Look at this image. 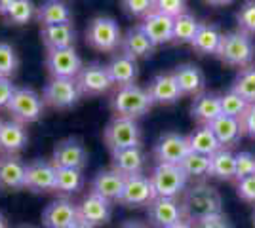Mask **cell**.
I'll return each mask as SVG.
<instances>
[{
	"label": "cell",
	"instance_id": "cell-1",
	"mask_svg": "<svg viewBox=\"0 0 255 228\" xmlns=\"http://www.w3.org/2000/svg\"><path fill=\"white\" fill-rule=\"evenodd\" d=\"M181 207H183V217L196 225L206 217L223 213V200L217 188L206 183H198L189 186L183 192Z\"/></svg>",
	"mask_w": 255,
	"mask_h": 228
},
{
	"label": "cell",
	"instance_id": "cell-2",
	"mask_svg": "<svg viewBox=\"0 0 255 228\" xmlns=\"http://www.w3.org/2000/svg\"><path fill=\"white\" fill-rule=\"evenodd\" d=\"M217 57L231 67H240V69L250 67L255 59V44L252 36L242 31L223 34L221 46L217 50Z\"/></svg>",
	"mask_w": 255,
	"mask_h": 228
},
{
	"label": "cell",
	"instance_id": "cell-3",
	"mask_svg": "<svg viewBox=\"0 0 255 228\" xmlns=\"http://www.w3.org/2000/svg\"><path fill=\"white\" fill-rule=\"evenodd\" d=\"M111 105H113V110L117 112V116L135 120L147 114L154 103L147 89L135 86V84H129V86H122L118 89Z\"/></svg>",
	"mask_w": 255,
	"mask_h": 228
},
{
	"label": "cell",
	"instance_id": "cell-4",
	"mask_svg": "<svg viewBox=\"0 0 255 228\" xmlns=\"http://www.w3.org/2000/svg\"><path fill=\"white\" fill-rule=\"evenodd\" d=\"M149 177L156 198H177L181 192L187 190L189 177L181 169V165L158 163Z\"/></svg>",
	"mask_w": 255,
	"mask_h": 228
},
{
	"label": "cell",
	"instance_id": "cell-5",
	"mask_svg": "<svg viewBox=\"0 0 255 228\" xmlns=\"http://www.w3.org/2000/svg\"><path fill=\"white\" fill-rule=\"evenodd\" d=\"M44 105H46L44 99L32 87H17L6 109L10 110L15 122L25 126V124H32L42 118Z\"/></svg>",
	"mask_w": 255,
	"mask_h": 228
},
{
	"label": "cell",
	"instance_id": "cell-6",
	"mask_svg": "<svg viewBox=\"0 0 255 228\" xmlns=\"http://www.w3.org/2000/svg\"><path fill=\"white\" fill-rule=\"evenodd\" d=\"M103 137H105V145L111 149V152L141 147V128L137 126V122L131 118L115 116L105 128Z\"/></svg>",
	"mask_w": 255,
	"mask_h": 228
},
{
	"label": "cell",
	"instance_id": "cell-7",
	"mask_svg": "<svg viewBox=\"0 0 255 228\" xmlns=\"http://www.w3.org/2000/svg\"><path fill=\"white\" fill-rule=\"evenodd\" d=\"M86 38L92 48L97 52H115L122 44V33L120 27L113 17H94L88 29H86Z\"/></svg>",
	"mask_w": 255,
	"mask_h": 228
},
{
	"label": "cell",
	"instance_id": "cell-8",
	"mask_svg": "<svg viewBox=\"0 0 255 228\" xmlns=\"http://www.w3.org/2000/svg\"><path fill=\"white\" fill-rule=\"evenodd\" d=\"M80 89L73 78H52L42 91L46 105L53 109H71L80 101Z\"/></svg>",
	"mask_w": 255,
	"mask_h": 228
},
{
	"label": "cell",
	"instance_id": "cell-9",
	"mask_svg": "<svg viewBox=\"0 0 255 228\" xmlns=\"http://www.w3.org/2000/svg\"><path fill=\"white\" fill-rule=\"evenodd\" d=\"M154 198L156 196H154V190H152L150 177L143 173L128 175L124 179V186H122V192H120V198H118V204H122L126 207H141L149 206Z\"/></svg>",
	"mask_w": 255,
	"mask_h": 228
},
{
	"label": "cell",
	"instance_id": "cell-10",
	"mask_svg": "<svg viewBox=\"0 0 255 228\" xmlns=\"http://www.w3.org/2000/svg\"><path fill=\"white\" fill-rule=\"evenodd\" d=\"M46 69L50 71L53 78H73L82 71V59L76 54L75 48H63V50H48L46 54Z\"/></svg>",
	"mask_w": 255,
	"mask_h": 228
},
{
	"label": "cell",
	"instance_id": "cell-11",
	"mask_svg": "<svg viewBox=\"0 0 255 228\" xmlns=\"http://www.w3.org/2000/svg\"><path fill=\"white\" fill-rule=\"evenodd\" d=\"M52 163L55 167H69V169H84L88 163V151L76 137H67L55 143L53 147Z\"/></svg>",
	"mask_w": 255,
	"mask_h": 228
},
{
	"label": "cell",
	"instance_id": "cell-12",
	"mask_svg": "<svg viewBox=\"0 0 255 228\" xmlns=\"http://www.w3.org/2000/svg\"><path fill=\"white\" fill-rule=\"evenodd\" d=\"M189 152H191L189 139L185 135H181V133H175V131L164 133L154 145V158H156L158 163L179 165Z\"/></svg>",
	"mask_w": 255,
	"mask_h": 228
},
{
	"label": "cell",
	"instance_id": "cell-13",
	"mask_svg": "<svg viewBox=\"0 0 255 228\" xmlns=\"http://www.w3.org/2000/svg\"><path fill=\"white\" fill-rule=\"evenodd\" d=\"M147 219L154 228H168L185 217L177 198H154L147 206Z\"/></svg>",
	"mask_w": 255,
	"mask_h": 228
},
{
	"label": "cell",
	"instance_id": "cell-14",
	"mask_svg": "<svg viewBox=\"0 0 255 228\" xmlns=\"http://www.w3.org/2000/svg\"><path fill=\"white\" fill-rule=\"evenodd\" d=\"M113 202L105 200L103 196L90 192L84 200L78 204V221H82L92 228L107 225L113 215Z\"/></svg>",
	"mask_w": 255,
	"mask_h": 228
},
{
	"label": "cell",
	"instance_id": "cell-15",
	"mask_svg": "<svg viewBox=\"0 0 255 228\" xmlns=\"http://www.w3.org/2000/svg\"><path fill=\"white\" fill-rule=\"evenodd\" d=\"M57 167L46 160H32L25 165V188L31 192H52L55 190Z\"/></svg>",
	"mask_w": 255,
	"mask_h": 228
},
{
	"label": "cell",
	"instance_id": "cell-16",
	"mask_svg": "<svg viewBox=\"0 0 255 228\" xmlns=\"http://www.w3.org/2000/svg\"><path fill=\"white\" fill-rule=\"evenodd\" d=\"M76 84L82 95H101L111 89L113 80L109 76L107 67L99 63H92L88 67H82L80 75L76 76Z\"/></svg>",
	"mask_w": 255,
	"mask_h": 228
},
{
	"label": "cell",
	"instance_id": "cell-17",
	"mask_svg": "<svg viewBox=\"0 0 255 228\" xmlns=\"http://www.w3.org/2000/svg\"><path fill=\"white\" fill-rule=\"evenodd\" d=\"M76 221H78V206L67 198L52 202L42 213L44 228H69Z\"/></svg>",
	"mask_w": 255,
	"mask_h": 228
},
{
	"label": "cell",
	"instance_id": "cell-18",
	"mask_svg": "<svg viewBox=\"0 0 255 228\" xmlns=\"http://www.w3.org/2000/svg\"><path fill=\"white\" fill-rule=\"evenodd\" d=\"M141 29L145 31V34L149 36V40L154 46H160V44H166L173 40V17L164 15L160 11H149L143 17Z\"/></svg>",
	"mask_w": 255,
	"mask_h": 228
},
{
	"label": "cell",
	"instance_id": "cell-19",
	"mask_svg": "<svg viewBox=\"0 0 255 228\" xmlns=\"http://www.w3.org/2000/svg\"><path fill=\"white\" fill-rule=\"evenodd\" d=\"M147 91H149L152 103H158V105H173L183 95L179 86H177V80H175L173 73L156 75L150 80Z\"/></svg>",
	"mask_w": 255,
	"mask_h": 228
},
{
	"label": "cell",
	"instance_id": "cell-20",
	"mask_svg": "<svg viewBox=\"0 0 255 228\" xmlns=\"http://www.w3.org/2000/svg\"><path fill=\"white\" fill-rule=\"evenodd\" d=\"M29 143V133L25 126L15 120L0 122V151L6 152L8 156H13L21 152Z\"/></svg>",
	"mask_w": 255,
	"mask_h": 228
},
{
	"label": "cell",
	"instance_id": "cell-21",
	"mask_svg": "<svg viewBox=\"0 0 255 228\" xmlns=\"http://www.w3.org/2000/svg\"><path fill=\"white\" fill-rule=\"evenodd\" d=\"M25 188V163L15 156L0 158V190L17 192Z\"/></svg>",
	"mask_w": 255,
	"mask_h": 228
},
{
	"label": "cell",
	"instance_id": "cell-22",
	"mask_svg": "<svg viewBox=\"0 0 255 228\" xmlns=\"http://www.w3.org/2000/svg\"><path fill=\"white\" fill-rule=\"evenodd\" d=\"M221 95L217 93H200L191 105V116L200 126H210L213 120L221 116Z\"/></svg>",
	"mask_w": 255,
	"mask_h": 228
},
{
	"label": "cell",
	"instance_id": "cell-23",
	"mask_svg": "<svg viewBox=\"0 0 255 228\" xmlns=\"http://www.w3.org/2000/svg\"><path fill=\"white\" fill-rule=\"evenodd\" d=\"M173 76L177 80V86H179L181 93L183 95H200L206 86V78L200 67L192 65V63H185V65L175 67Z\"/></svg>",
	"mask_w": 255,
	"mask_h": 228
},
{
	"label": "cell",
	"instance_id": "cell-24",
	"mask_svg": "<svg viewBox=\"0 0 255 228\" xmlns=\"http://www.w3.org/2000/svg\"><path fill=\"white\" fill-rule=\"evenodd\" d=\"M124 175L118 173L117 169H103L94 177L92 181V192L103 196L109 202H118L122 186H124Z\"/></svg>",
	"mask_w": 255,
	"mask_h": 228
},
{
	"label": "cell",
	"instance_id": "cell-25",
	"mask_svg": "<svg viewBox=\"0 0 255 228\" xmlns=\"http://www.w3.org/2000/svg\"><path fill=\"white\" fill-rule=\"evenodd\" d=\"M107 71H109L113 84H118L120 87L133 84L139 75L137 61L126 54H118L117 57H113L111 63L107 65Z\"/></svg>",
	"mask_w": 255,
	"mask_h": 228
},
{
	"label": "cell",
	"instance_id": "cell-26",
	"mask_svg": "<svg viewBox=\"0 0 255 228\" xmlns=\"http://www.w3.org/2000/svg\"><path fill=\"white\" fill-rule=\"evenodd\" d=\"M36 19L42 27H50V25H63V23H71L73 13L71 8L65 0H44L42 4L36 8Z\"/></svg>",
	"mask_w": 255,
	"mask_h": 228
},
{
	"label": "cell",
	"instance_id": "cell-27",
	"mask_svg": "<svg viewBox=\"0 0 255 228\" xmlns=\"http://www.w3.org/2000/svg\"><path fill=\"white\" fill-rule=\"evenodd\" d=\"M221 40H223V33H221V29L217 25L200 23L191 46L194 48V52H198L200 55H217Z\"/></svg>",
	"mask_w": 255,
	"mask_h": 228
},
{
	"label": "cell",
	"instance_id": "cell-28",
	"mask_svg": "<svg viewBox=\"0 0 255 228\" xmlns=\"http://www.w3.org/2000/svg\"><path fill=\"white\" fill-rule=\"evenodd\" d=\"M40 38L48 50H63V48H73L76 40V31L73 23L50 25L40 29Z\"/></svg>",
	"mask_w": 255,
	"mask_h": 228
},
{
	"label": "cell",
	"instance_id": "cell-29",
	"mask_svg": "<svg viewBox=\"0 0 255 228\" xmlns=\"http://www.w3.org/2000/svg\"><path fill=\"white\" fill-rule=\"evenodd\" d=\"M120 46H122V54L129 55L133 59L150 57L152 50H154V44L149 40V36L141 29V25L128 29V33L122 36V44Z\"/></svg>",
	"mask_w": 255,
	"mask_h": 228
},
{
	"label": "cell",
	"instance_id": "cell-30",
	"mask_svg": "<svg viewBox=\"0 0 255 228\" xmlns=\"http://www.w3.org/2000/svg\"><path fill=\"white\" fill-rule=\"evenodd\" d=\"M143 167H145V152L141 147L113 152V169H117L124 177L143 173Z\"/></svg>",
	"mask_w": 255,
	"mask_h": 228
},
{
	"label": "cell",
	"instance_id": "cell-31",
	"mask_svg": "<svg viewBox=\"0 0 255 228\" xmlns=\"http://www.w3.org/2000/svg\"><path fill=\"white\" fill-rule=\"evenodd\" d=\"M210 130L213 131V135L219 141L221 149H229V147L236 145V143L240 141L242 133H244L240 120L225 116V114H221L217 120H213L212 124H210Z\"/></svg>",
	"mask_w": 255,
	"mask_h": 228
},
{
	"label": "cell",
	"instance_id": "cell-32",
	"mask_svg": "<svg viewBox=\"0 0 255 228\" xmlns=\"http://www.w3.org/2000/svg\"><path fill=\"white\" fill-rule=\"evenodd\" d=\"M210 177L219 181L236 179V154L231 149H219L210 156Z\"/></svg>",
	"mask_w": 255,
	"mask_h": 228
},
{
	"label": "cell",
	"instance_id": "cell-33",
	"mask_svg": "<svg viewBox=\"0 0 255 228\" xmlns=\"http://www.w3.org/2000/svg\"><path fill=\"white\" fill-rule=\"evenodd\" d=\"M0 13L13 25H27L34 17L36 8L31 0H0Z\"/></svg>",
	"mask_w": 255,
	"mask_h": 228
},
{
	"label": "cell",
	"instance_id": "cell-34",
	"mask_svg": "<svg viewBox=\"0 0 255 228\" xmlns=\"http://www.w3.org/2000/svg\"><path fill=\"white\" fill-rule=\"evenodd\" d=\"M187 139H189L191 152H198V154H204V156H212V154H215L221 149V145L215 139L210 126H198Z\"/></svg>",
	"mask_w": 255,
	"mask_h": 228
},
{
	"label": "cell",
	"instance_id": "cell-35",
	"mask_svg": "<svg viewBox=\"0 0 255 228\" xmlns=\"http://www.w3.org/2000/svg\"><path fill=\"white\" fill-rule=\"evenodd\" d=\"M84 186V175L80 169L57 167L55 171V190L61 194H76Z\"/></svg>",
	"mask_w": 255,
	"mask_h": 228
},
{
	"label": "cell",
	"instance_id": "cell-36",
	"mask_svg": "<svg viewBox=\"0 0 255 228\" xmlns=\"http://www.w3.org/2000/svg\"><path fill=\"white\" fill-rule=\"evenodd\" d=\"M234 93H238L242 99H246L250 105L255 103V65H250L242 69L233 82Z\"/></svg>",
	"mask_w": 255,
	"mask_h": 228
},
{
	"label": "cell",
	"instance_id": "cell-37",
	"mask_svg": "<svg viewBox=\"0 0 255 228\" xmlns=\"http://www.w3.org/2000/svg\"><path fill=\"white\" fill-rule=\"evenodd\" d=\"M200 23L191 13H181L179 17L173 19V40L179 44H191L194 34L198 31Z\"/></svg>",
	"mask_w": 255,
	"mask_h": 228
},
{
	"label": "cell",
	"instance_id": "cell-38",
	"mask_svg": "<svg viewBox=\"0 0 255 228\" xmlns=\"http://www.w3.org/2000/svg\"><path fill=\"white\" fill-rule=\"evenodd\" d=\"M179 165L187 177L202 179V177L210 175V156H204L198 152H189Z\"/></svg>",
	"mask_w": 255,
	"mask_h": 228
},
{
	"label": "cell",
	"instance_id": "cell-39",
	"mask_svg": "<svg viewBox=\"0 0 255 228\" xmlns=\"http://www.w3.org/2000/svg\"><path fill=\"white\" fill-rule=\"evenodd\" d=\"M248 107H250V103L240 97L238 93H234L233 89L221 95V112H223L225 116L240 120Z\"/></svg>",
	"mask_w": 255,
	"mask_h": 228
},
{
	"label": "cell",
	"instance_id": "cell-40",
	"mask_svg": "<svg viewBox=\"0 0 255 228\" xmlns=\"http://www.w3.org/2000/svg\"><path fill=\"white\" fill-rule=\"evenodd\" d=\"M17 67H19V59H17L15 50L10 44L0 42V76L10 78V75L17 71Z\"/></svg>",
	"mask_w": 255,
	"mask_h": 228
},
{
	"label": "cell",
	"instance_id": "cell-41",
	"mask_svg": "<svg viewBox=\"0 0 255 228\" xmlns=\"http://www.w3.org/2000/svg\"><path fill=\"white\" fill-rule=\"evenodd\" d=\"M240 31L246 34H255V0H246L236 13Z\"/></svg>",
	"mask_w": 255,
	"mask_h": 228
},
{
	"label": "cell",
	"instance_id": "cell-42",
	"mask_svg": "<svg viewBox=\"0 0 255 228\" xmlns=\"http://www.w3.org/2000/svg\"><path fill=\"white\" fill-rule=\"evenodd\" d=\"M185 8H187V0H152V10L170 15L173 19L185 13Z\"/></svg>",
	"mask_w": 255,
	"mask_h": 228
},
{
	"label": "cell",
	"instance_id": "cell-43",
	"mask_svg": "<svg viewBox=\"0 0 255 228\" xmlns=\"http://www.w3.org/2000/svg\"><path fill=\"white\" fill-rule=\"evenodd\" d=\"M255 175V154L248 151L236 152V181Z\"/></svg>",
	"mask_w": 255,
	"mask_h": 228
},
{
	"label": "cell",
	"instance_id": "cell-44",
	"mask_svg": "<svg viewBox=\"0 0 255 228\" xmlns=\"http://www.w3.org/2000/svg\"><path fill=\"white\" fill-rule=\"evenodd\" d=\"M236 194L240 200H244L248 204H255V175H250V177L238 181Z\"/></svg>",
	"mask_w": 255,
	"mask_h": 228
},
{
	"label": "cell",
	"instance_id": "cell-45",
	"mask_svg": "<svg viewBox=\"0 0 255 228\" xmlns=\"http://www.w3.org/2000/svg\"><path fill=\"white\" fill-rule=\"evenodd\" d=\"M122 6L129 15L145 17L149 11H152V0H122Z\"/></svg>",
	"mask_w": 255,
	"mask_h": 228
},
{
	"label": "cell",
	"instance_id": "cell-46",
	"mask_svg": "<svg viewBox=\"0 0 255 228\" xmlns=\"http://www.w3.org/2000/svg\"><path fill=\"white\" fill-rule=\"evenodd\" d=\"M196 228H233L231 221L225 217L223 213H217L212 217H206L196 223Z\"/></svg>",
	"mask_w": 255,
	"mask_h": 228
},
{
	"label": "cell",
	"instance_id": "cell-47",
	"mask_svg": "<svg viewBox=\"0 0 255 228\" xmlns=\"http://www.w3.org/2000/svg\"><path fill=\"white\" fill-rule=\"evenodd\" d=\"M240 124H242V131H244L246 135H250L252 139H255V103L246 109V112L240 118Z\"/></svg>",
	"mask_w": 255,
	"mask_h": 228
},
{
	"label": "cell",
	"instance_id": "cell-48",
	"mask_svg": "<svg viewBox=\"0 0 255 228\" xmlns=\"http://www.w3.org/2000/svg\"><path fill=\"white\" fill-rule=\"evenodd\" d=\"M15 89L17 87L13 86V82H11L10 78H2L0 76V109H6L8 107V103H10V99Z\"/></svg>",
	"mask_w": 255,
	"mask_h": 228
},
{
	"label": "cell",
	"instance_id": "cell-49",
	"mask_svg": "<svg viewBox=\"0 0 255 228\" xmlns=\"http://www.w3.org/2000/svg\"><path fill=\"white\" fill-rule=\"evenodd\" d=\"M120 228H149V227L145 223H141V221H126Z\"/></svg>",
	"mask_w": 255,
	"mask_h": 228
},
{
	"label": "cell",
	"instance_id": "cell-50",
	"mask_svg": "<svg viewBox=\"0 0 255 228\" xmlns=\"http://www.w3.org/2000/svg\"><path fill=\"white\" fill-rule=\"evenodd\" d=\"M168 228H196V225L191 223V221H187V219H183V221H179V223H175V225H171Z\"/></svg>",
	"mask_w": 255,
	"mask_h": 228
},
{
	"label": "cell",
	"instance_id": "cell-51",
	"mask_svg": "<svg viewBox=\"0 0 255 228\" xmlns=\"http://www.w3.org/2000/svg\"><path fill=\"white\" fill-rule=\"evenodd\" d=\"M0 228H10V223H8V219L2 211H0Z\"/></svg>",
	"mask_w": 255,
	"mask_h": 228
},
{
	"label": "cell",
	"instance_id": "cell-52",
	"mask_svg": "<svg viewBox=\"0 0 255 228\" xmlns=\"http://www.w3.org/2000/svg\"><path fill=\"white\" fill-rule=\"evenodd\" d=\"M208 4H213V6H223V4H229V2H233V0H206Z\"/></svg>",
	"mask_w": 255,
	"mask_h": 228
},
{
	"label": "cell",
	"instance_id": "cell-53",
	"mask_svg": "<svg viewBox=\"0 0 255 228\" xmlns=\"http://www.w3.org/2000/svg\"><path fill=\"white\" fill-rule=\"evenodd\" d=\"M69 228H92L90 225H86V223H82V221H76L73 227H69Z\"/></svg>",
	"mask_w": 255,
	"mask_h": 228
},
{
	"label": "cell",
	"instance_id": "cell-54",
	"mask_svg": "<svg viewBox=\"0 0 255 228\" xmlns=\"http://www.w3.org/2000/svg\"><path fill=\"white\" fill-rule=\"evenodd\" d=\"M19 228H36V227H31V225H25V227H19Z\"/></svg>",
	"mask_w": 255,
	"mask_h": 228
},
{
	"label": "cell",
	"instance_id": "cell-55",
	"mask_svg": "<svg viewBox=\"0 0 255 228\" xmlns=\"http://www.w3.org/2000/svg\"><path fill=\"white\" fill-rule=\"evenodd\" d=\"M252 219H254V227H255V211H254V215H252Z\"/></svg>",
	"mask_w": 255,
	"mask_h": 228
},
{
	"label": "cell",
	"instance_id": "cell-56",
	"mask_svg": "<svg viewBox=\"0 0 255 228\" xmlns=\"http://www.w3.org/2000/svg\"><path fill=\"white\" fill-rule=\"evenodd\" d=\"M0 122H2V120H0Z\"/></svg>",
	"mask_w": 255,
	"mask_h": 228
}]
</instances>
